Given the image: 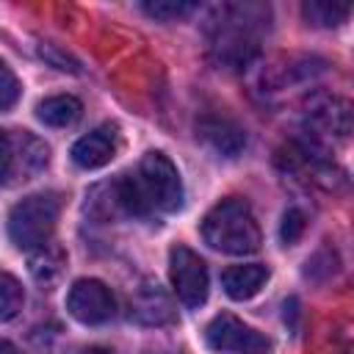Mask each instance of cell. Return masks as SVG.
<instances>
[{
  "label": "cell",
  "instance_id": "1",
  "mask_svg": "<svg viewBox=\"0 0 354 354\" xmlns=\"http://www.w3.org/2000/svg\"><path fill=\"white\" fill-rule=\"evenodd\" d=\"M105 207L122 210L127 216H149L155 210L174 213L183 207V180L177 166L163 152H147L136 174H122L116 183L105 185Z\"/></svg>",
  "mask_w": 354,
  "mask_h": 354
},
{
  "label": "cell",
  "instance_id": "2",
  "mask_svg": "<svg viewBox=\"0 0 354 354\" xmlns=\"http://www.w3.org/2000/svg\"><path fill=\"white\" fill-rule=\"evenodd\" d=\"M268 28V8L260 3H224L207 17L210 55L218 66L243 69L260 50Z\"/></svg>",
  "mask_w": 354,
  "mask_h": 354
},
{
  "label": "cell",
  "instance_id": "3",
  "mask_svg": "<svg viewBox=\"0 0 354 354\" xmlns=\"http://www.w3.org/2000/svg\"><path fill=\"white\" fill-rule=\"evenodd\" d=\"M202 238L207 246L224 254H252L260 249L257 218L252 207L238 196H227L207 210L202 218Z\"/></svg>",
  "mask_w": 354,
  "mask_h": 354
},
{
  "label": "cell",
  "instance_id": "4",
  "mask_svg": "<svg viewBox=\"0 0 354 354\" xmlns=\"http://www.w3.org/2000/svg\"><path fill=\"white\" fill-rule=\"evenodd\" d=\"M47 144L28 130H0V188H14L44 171Z\"/></svg>",
  "mask_w": 354,
  "mask_h": 354
},
{
  "label": "cell",
  "instance_id": "5",
  "mask_svg": "<svg viewBox=\"0 0 354 354\" xmlns=\"http://www.w3.org/2000/svg\"><path fill=\"white\" fill-rule=\"evenodd\" d=\"M58 221V199L55 194H33L14 205L8 216V238L17 249L33 252L50 243Z\"/></svg>",
  "mask_w": 354,
  "mask_h": 354
},
{
  "label": "cell",
  "instance_id": "6",
  "mask_svg": "<svg viewBox=\"0 0 354 354\" xmlns=\"http://www.w3.org/2000/svg\"><path fill=\"white\" fill-rule=\"evenodd\" d=\"M304 130L313 144L346 138L351 133V108L343 97L329 91H315L304 100Z\"/></svg>",
  "mask_w": 354,
  "mask_h": 354
},
{
  "label": "cell",
  "instance_id": "7",
  "mask_svg": "<svg viewBox=\"0 0 354 354\" xmlns=\"http://www.w3.org/2000/svg\"><path fill=\"white\" fill-rule=\"evenodd\" d=\"M169 277H171V288L177 293V299L196 310L207 301V266L205 260L191 252L188 246H174L169 254Z\"/></svg>",
  "mask_w": 354,
  "mask_h": 354
},
{
  "label": "cell",
  "instance_id": "8",
  "mask_svg": "<svg viewBox=\"0 0 354 354\" xmlns=\"http://www.w3.org/2000/svg\"><path fill=\"white\" fill-rule=\"evenodd\" d=\"M207 348L218 354H268V340L230 313L216 315L205 329Z\"/></svg>",
  "mask_w": 354,
  "mask_h": 354
},
{
  "label": "cell",
  "instance_id": "9",
  "mask_svg": "<svg viewBox=\"0 0 354 354\" xmlns=\"http://www.w3.org/2000/svg\"><path fill=\"white\" fill-rule=\"evenodd\" d=\"M66 310L80 324H105L116 313V299L111 288L100 279H77L66 293Z\"/></svg>",
  "mask_w": 354,
  "mask_h": 354
},
{
  "label": "cell",
  "instance_id": "10",
  "mask_svg": "<svg viewBox=\"0 0 354 354\" xmlns=\"http://www.w3.org/2000/svg\"><path fill=\"white\" fill-rule=\"evenodd\" d=\"M324 61L310 58V55H288V58H277L274 64H268L260 75V91L263 94H274V91H285L296 83L313 80L315 75L324 72Z\"/></svg>",
  "mask_w": 354,
  "mask_h": 354
},
{
  "label": "cell",
  "instance_id": "11",
  "mask_svg": "<svg viewBox=\"0 0 354 354\" xmlns=\"http://www.w3.org/2000/svg\"><path fill=\"white\" fill-rule=\"evenodd\" d=\"M130 318H136L138 324H147V326L169 324V321H174L171 299L166 296V290L160 285L144 282L136 290V296L130 299Z\"/></svg>",
  "mask_w": 354,
  "mask_h": 354
},
{
  "label": "cell",
  "instance_id": "12",
  "mask_svg": "<svg viewBox=\"0 0 354 354\" xmlns=\"http://www.w3.org/2000/svg\"><path fill=\"white\" fill-rule=\"evenodd\" d=\"M116 155V133L113 127H97L88 136L77 138L72 144V160L80 169H100L111 163Z\"/></svg>",
  "mask_w": 354,
  "mask_h": 354
},
{
  "label": "cell",
  "instance_id": "13",
  "mask_svg": "<svg viewBox=\"0 0 354 354\" xmlns=\"http://www.w3.org/2000/svg\"><path fill=\"white\" fill-rule=\"evenodd\" d=\"M199 136L227 158H235L246 147V133L227 116H205L199 122Z\"/></svg>",
  "mask_w": 354,
  "mask_h": 354
},
{
  "label": "cell",
  "instance_id": "14",
  "mask_svg": "<svg viewBox=\"0 0 354 354\" xmlns=\"http://www.w3.org/2000/svg\"><path fill=\"white\" fill-rule=\"evenodd\" d=\"M268 282V268L260 263H246V266H232L221 274L224 293L235 301H246L260 293V288Z\"/></svg>",
  "mask_w": 354,
  "mask_h": 354
},
{
  "label": "cell",
  "instance_id": "15",
  "mask_svg": "<svg viewBox=\"0 0 354 354\" xmlns=\"http://www.w3.org/2000/svg\"><path fill=\"white\" fill-rule=\"evenodd\" d=\"M80 113H83L80 100H75L69 94H55L36 105V116L50 127H69L80 119Z\"/></svg>",
  "mask_w": 354,
  "mask_h": 354
},
{
  "label": "cell",
  "instance_id": "16",
  "mask_svg": "<svg viewBox=\"0 0 354 354\" xmlns=\"http://www.w3.org/2000/svg\"><path fill=\"white\" fill-rule=\"evenodd\" d=\"M28 266H30L33 279H36L39 285L50 288V285L61 277V271H64V266H66V254L61 252V246H55V243L50 241V243H44V246H39V249L30 252Z\"/></svg>",
  "mask_w": 354,
  "mask_h": 354
},
{
  "label": "cell",
  "instance_id": "17",
  "mask_svg": "<svg viewBox=\"0 0 354 354\" xmlns=\"http://www.w3.org/2000/svg\"><path fill=\"white\" fill-rule=\"evenodd\" d=\"M348 6L346 3H321V0H313V3H304L301 6V14L310 25H318V28H335L340 22L348 19Z\"/></svg>",
  "mask_w": 354,
  "mask_h": 354
},
{
  "label": "cell",
  "instance_id": "18",
  "mask_svg": "<svg viewBox=\"0 0 354 354\" xmlns=\"http://www.w3.org/2000/svg\"><path fill=\"white\" fill-rule=\"evenodd\" d=\"M25 304V293H22V285L17 277L0 271V321H11L19 315Z\"/></svg>",
  "mask_w": 354,
  "mask_h": 354
},
{
  "label": "cell",
  "instance_id": "19",
  "mask_svg": "<svg viewBox=\"0 0 354 354\" xmlns=\"http://www.w3.org/2000/svg\"><path fill=\"white\" fill-rule=\"evenodd\" d=\"M144 14H149L152 19H160V22H174L180 17H188L196 6L194 3H174V0H155V3H144L141 6Z\"/></svg>",
  "mask_w": 354,
  "mask_h": 354
},
{
  "label": "cell",
  "instance_id": "20",
  "mask_svg": "<svg viewBox=\"0 0 354 354\" xmlns=\"http://www.w3.org/2000/svg\"><path fill=\"white\" fill-rule=\"evenodd\" d=\"M39 55H41L50 66H55V69H61V72H80V64H77L66 50H61L58 44L41 41V44H39Z\"/></svg>",
  "mask_w": 354,
  "mask_h": 354
},
{
  "label": "cell",
  "instance_id": "21",
  "mask_svg": "<svg viewBox=\"0 0 354 354\" xmlns=\"http://www.w3.org/2000/svg\"><path fill=\"white\" fill-rule=\"evenodd\" d=\"M304 227H307V221H304V213H301L299 207H290V210L282 216V227H279V238H282V243H285V246L296 243V241L301 238Z\"/></svg>",
  "mask_w": 354,
  "mask_h": 354
},
{
  "label": "cell",
  "instance_id": "22",
  "mask_svg": "<svg viewBox=\"0 0 354 354\" xmlns=\"http://www.w3.org/2000/svg\"><path fill=\"white\" fill-rule=\"evenodd\" d=\"M17 97H19V80H17V75L0 61V111L11 108V105L17 102Z\"/></svg>",
  "mask_w": 354,
  "mask_h": 354
},
{
  "label": "cell",
  "instance_id": "23",
  "mask_svg": "<svg viewBox=\"0 0 354 354\" xmlns=\"http://www.w3.org/2000/svg\"><path fill=\"white\" fill-rule=\"evenodd\" d=\"M0 354H19V348L14 343H8V340H0Z\"/></svg>",
  "mask_w": 354,
  "mask_h": 354
},
{
  "label": "cell",
  "instance_id": "24",
  "mask_svg": "<svg viewBox=\"0 0 354 354\" xmlns=\"http://www.w3.org/2000/svg\"><path fill=\"white\" fill-rule=\"evenodd\" d=\"M83 354H113L111 348H102V346H91V348H86Z\"/></svg>",
  "mask_w": 354,
  "mask_h": 354
},
{
  "label": "cell",
  "instance_id": "25",
  "mask_svg": "<svg viewBox=\"0 0 354 354\" xmlns=\"http://www.w3.org/2000/svg\"><path fill=\"white\" fill-rule=\"evenodd\" d=\"M147 354H177V351H147Z\"/></svg>",
  "mask_w": 354,
  "mask_h": 354
}]
</instances>
